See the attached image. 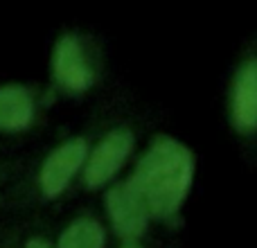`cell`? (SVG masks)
Returning <instances> with one entry per match:
<instances>
[{
  "label": "cell",
  "instance_id": "cell-1",
  "mask_svg": "<svg viewBox=\"0 0 257 248\" xmlns=\"http://www.w3.org/2000/svg\"><path fill=\"white\" fill-rule=\"evenodd\" d=\"M194 176V156L183 142L158 136L128 178L149 217L172 219L183 205Z\"/></svg>",
  "mask_w": 257,
  "mask_h": 248
},
{
  "label": "cell",
  "instance_id": "cell-2",
  "mask_svg": "<svg viewBox=\"0 0 257 248\" xmlns=\"http://www.w3.org/2000/svg\"><path fill=\"white\" fill-rule=\"evenodd\" d=\"M106 208L115 230L124 241H136L147 230L149 212H147L142 199L136 194L131 183H120L111 187L106 194Z\"/></svg>",
  "mask_w": 257,
  "mask_h": 248
},
{
  "label": "cell",
  "instance_id": "cell-3",
  "mask_svg": "<svg viewBox=\"0 0 257 248\" xmlns=\"http://www.w3.org/2000/svg\"><path fill=\"white\" fill-rule=\"evenodd\" d=\"M131 147H133V136L128 129H115V131L108 133L97 145V149L93 151V156L88 158L84 174L86 185L99 187L106 181H111L117 169L122 167V163L126 160V156L131 154Z\"/></svg>",
  "mask_w": 257,
  "mask_h": 248
},
{
  "label": "cell",
  "instance_id": "cell-4",
  "mask_svg": "<svg viewBox=\"0 0 257 248\" xmlns=\"http://www.w3.org/2000/svg\"><path fill=\"white\" fill-rule=\"evenodd\" d=\"M86 151H88V145L84 138H72L50 154L41 169V187L45 196H57L66 190L70 178L86 160Z\"/></svg>",
  "mask_w": 257,
  "mask_h": 248
},
{
  "label": "cell",
  "instance_id": "cell-5",
  "mask_svg": "<svg viewBox=\"0 0 257 248\" xmlns=\"http://www.w3.org/2000/svg\"><path fill=\"white\" fill-rule=\"evenodd\" d=\"M230 117L237 131H257V57L239 66L230 90Z\"/></svg>",
  "mask_w": 257,
  "mask_h": 248
},
{
  "label": "cell",
  "instance_id": "cell-6",
  "mask_svg": "<svg viewBox=\"0 0 257 248\" xmlns=\"http://www.w3.org/2000/svg\"><path fill=\"white\" fill-rule=\"evenodd\" d=\"M54 77L70 93H81L93 84V68L86 61V54L77 36H61L54 48Z\"/></svg>",
  "mask_w": 257,
  "mask_h": 248
},
{
  "label": "cell",
  "instance_id": "cell-7",
  "mask_svg": "<svg viewBox=\"0 0 257 248\" xmlns=\"http://www.w3.org/2000/svg\"><path fill=\"white\" fill-rule=\"evenodd\" d=\"M34 117V104L25 88L21 86H3L0 88V129L5 131H23Z\"/></svg>",
  "mask_w": 257,
  "mask_h": 248
},
{
  "label": "cell",
  "instance_id": "cell-8",
  "mask_svg": "<svg viewBox=\"0 0 257 248\" xmlns=\"http://www.w3.org/2000/svg\"><path fill=\"white\" fill-rule=\"evenodd\" d=\"M59 248H104V230L95 219H77L59 237Z\"/></svg>",
  "mask_w": 257,
  "mask_h": 248
},
{
  "label": "cell",
  "instance_id": "cell-9",
  "mask_svg": "<svg viewBox=\"0 0 257 248\" xmlns=\"http://www.w3.org/2000/svg\"><path fill=\"white\" fill-rule=\"evenodd\" d=\"M25 248H52V246H50L45 239H39V237H36V239H30V241H27Z\"/></svg>",
  "mask_w": 257,
  "mask_h": 248
},
{
  "label": "cell",
  "instance_id": "cell-10",
  "mask_svg": "<svg viewBox=\"0 0 257 248\" xmlns=\"http://www.w3.org/2000/svg\"><path fill=\"white\" fill-rule=\"evenodd\" d=\"M122 248H142V246L138 244V241H124V246Z\"/></svg>",
  "mask_w": 257,
  "mask_h": 248
}]
</instances>
